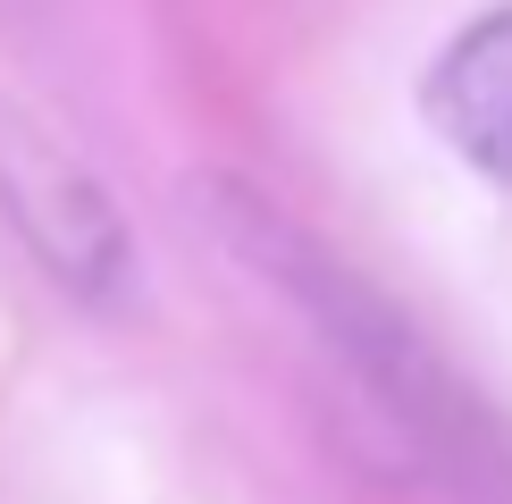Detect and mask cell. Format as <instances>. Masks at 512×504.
<instances>
[{"mask_svg":"<svg viewBox=\"0 0 512 504\" xmlns=\"http://www.w3.org/2000/svg\"><path fill=\"white\" fill-rule=\"evenodd\" d=\"M0 210H9L17 236L34 244V261L51 269L59 286H76L84 303L126 294V278H135L126 219L68 152H51V143H0Z\"/></svg>","mask_w":512,"mask_h":504,"instance_id":"7a4b0ae2","label":"cell"},{"mask_svg":"<svg viewBox=\"0 0 512 504\" xmlns=\"http://www.w3.org/2000/svg\"><path fill=\"white\" fill-rule=\"evenodd\" d=\"M420 118L479 168L487 185L512 194V0L479 9L420 76Z\"/></svg>","mask_w":512,"mask_h":504,"instance_id":"3957f363","label":"cell"},{"mask_svg":"<svg viewBox=\"0 0 512 504\" xmlns=\"http://www.w3.org/2000/svg\"><path fill=\"white\" fill-rule=\"evenodd\" d=\"M194 210H202V236L219 244L227 261L252 269L286 311H303L311 336L370 387V404L387 412L403 437H420L437 462H454L471 488H504V454H496L487 412L471 404V387L437 362L429 336L403 320L370 278H353L311 227H294L286 210H277L269 194H252L244 177H202Z\"/></svg>","mask_w":512,"mask_h":504,"instance_id":"6da1fadb","label":"cell"}]
</instances>
